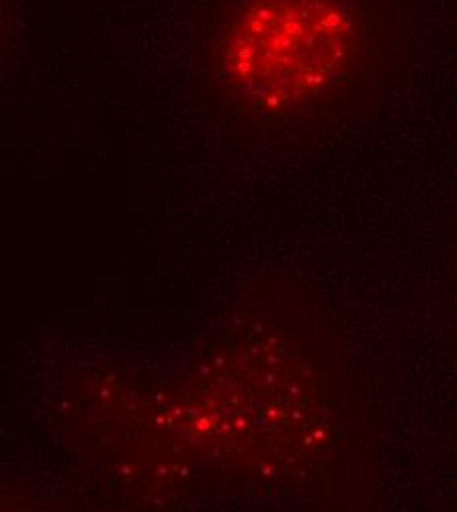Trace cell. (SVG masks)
Masks as SVG:
<instances>
[{"label": "cell", "instance_id": "6da1fadb", "mask_svg": "<svg viewBox=\"0 0 457 512\" xmlns=\"http://www.w3.org/2000/svg\"><path fill=\"white\" fill-rule=\"evenodd\" d=\"M377 18L375 0H239L221 65L257 107L296 109L347 77Z\"/></svg>", "mask_w": 457, "mask_h": 512}]
</instances>
